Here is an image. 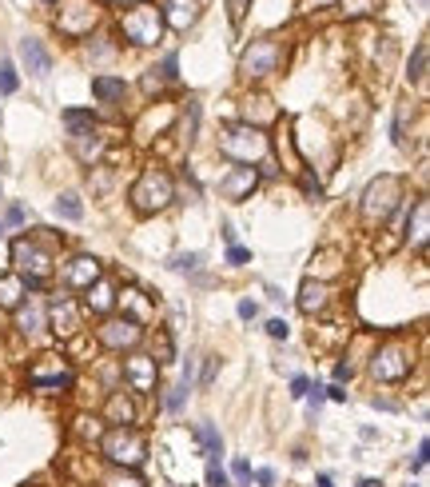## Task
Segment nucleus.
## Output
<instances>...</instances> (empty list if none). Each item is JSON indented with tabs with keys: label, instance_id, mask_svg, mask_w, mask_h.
Segmentation results:
<instances>
[{
	"label": "nucleus",
	"instance_id": "obj_46",
	"mask_svg": "<svg viewBox=\"0 0 430 487\" xmlns=\"http://www.w3.org/2000/svg\"><path fill=\"white\" fill-rule=\"evenodd\" d=\"M319 487H334V484H331V475H319Z\"/></svg>",
	"mask_w": 430,
	"mask_h": 487
},
{
	"label": "nucleus",
	"instance_id": "obj_21",
	"mask_svg": "<svg viewBox=\"0 0 430 487\" xmlns=\"http://www.w3.org/2000/svg\"><path fill=\"white\" fill-rule=\"evenodd\" d=\"M111 304H116L111 284H108V280H96L92 288H88V308H92V311H108Z\"/></svg>",
	"mask_w": 430,
	"mask_h": 487
},
{
	"label": "nucleus",
	"instance_id": "obj_26",
	"mask_svg": "<svg viewBox=\"0 0 430 487\" xmlns=\"http://www.w3.org/2000/svg\"><path fill=\"white\" fill-rule=\"evenodd\" d=\"M56 216H64V220H80L84 216V204H80L76 192H64L60 200H56Z\"/></svg>",
	"mask_w": 430,
	"mask_h": 487
},
{
	"label": "nucleus",
	"instance_id": "obj_7",
	"mask_svg": "<svg viewBox=\"0 0 430 487\" xmlns=\"http://www.w3.org/2000/svg\"><path fill=\"white\" fill-rule=\"evenodd\" d=\"M370 375L382 379V384H395V379H406L411 375V348L406 343H382L375 359H370Z\"/></svg>",
	"mask_w": 430,
	"mask_h": 487
},
{
	"label": "nucleus",
	"instance_id": "obj_43",
	"mask_svg": "<svg viewBox=\"0 0 430 487\" xmlns=\"http://www.w3.org/2000/svg\"><path fill=\"white\" fill-rule=\"evenodd\" d=\"M243 4H247V0H231V20H235V24H239V17H243Z\"/></svg>",
	"mask_w": 430,
	"mask_h": 487
},
{
	"label": "nucleus",
	"instance_id": "obj_5",
	"mask_svg": "<svg viewBox=\"0 0 430 487\" xmlns=\"http://www.w3.org/2000/svg\"><path fill=\"white\" fill-rule=\"evenodd\" d=\"M104 455H108L111 463H124V468H140L147 447H143V436L140 432H132V427H111L108 436H104Z\"/></svg>",
	"mask_w": 430,
	"mask_h": 487
},
{
	"label": "nucleus",
	"instance_id": "obj_51",
	"mask_svg": "<svg viewBox=\"0 0 430 487\" xmlns=\"http://www.w3.org/2000/svg\"><path fill=\"white\" fill-rule=\"evenodd\" d=\"M411 487H418V484H411Z\"/></svg>",
	"mask_w": 430,
	"mask_h": 487
},
{
	"label": "nucleus",
	"instance_id": "obj_9",
	"mask_svg": "<svg viewBox=\"0 0 430 487\" xmlns=\"http://www.w3.org/2000/svg\"><path fill=\"white\" fill-rule=\"evenodd\" d=\"M140 324H132V320H108V324L100 327V343L104 348H111V352H120V348H136L140 343Z\"/></svg>",
	"mask_w": 430,
	"mask_h": 487
},
{
	"label": "nucleus",
	"instance_id": "obj_14",
	"mask_svg": "<svg viewBox=\"0 0 430 487\" xmlns=\"http://www.w3.org/2000/svg\"><path fill=\"white\" fill-rule=\"evenodd\" d=\"M255 180H259L255 176V168H235V172L220 184V192L227 196V200H239V196H247L255 188Z\"/></svg>",
	"mask_w": 430,
	"mask_h": 487
},
{
	"label": "nucleus",
	"instance_id": "obj_28",
	"mask_svg": "<svg viewBox=\"0 0 430 487\" xmlns=\"http://www.w3.org/2000/svg\"><path fill=\"white\" fill-rule=\"evenodd\" d=\"M411 80H414V84H422V80H427V40H422L418 49H414V60H411Z\"/></svg>",
	"mask_w": 430,
	"mask_h": 487
},
{
	"label": "nucleus",
	"instance_id": "obj_30",
	"mask_svg": "<svg viewBox=\"0 0 430 487\" xmlns=\"http://www.w3.org/2000/svg\"><path fill=\"white\" fill-rule=\"evenodd\" d=\"M427 200H418V204H414V240L418 244H427Z\"/></svg>",
	"mask_w": 430,
	"mask_h": 487
},
{
	"label": "nucleus",
	"instance_id": "obj_20",
	"mask_svg": "<svg viewBox=\"0 0 430 487\" xmlns=\"http://www.w3.org/2000/svg\"><path fill=\"white\" fill-rule=\"evenodd\" d=\"M92 92H96L100 100L116 104V100H124L127 84H124V80H116V76H96V80H92Z\"/></svg>",
	"mask_w": 430,
	"mask_h": 487
},
{
	"label": "nucleus",
	"instance_id": "obj_2",
	"mask_svg": "<svg viewBox=\"0 0 430 487\" xmlns=\"http://www.w3.org/2000/svg\"><path fill=\"white\" fill-rule=\"evenodd\" d=\"M12 264H16V276L24 280L32 292L44 288V280L52 276V256H48L36 240H28V236L12 244Z\"/></svg>",
	"mask_w": 430,
	"mask_h": 487
},
{
	"label": "nucleus",
	"instance_id": "obj_11",
	"mask_svg": "<svg viewBox=\"0 0 430 487\" xmlns=\"http://www.w3.org/2000/svg\"><path fill=\"white\" fill-rule=\"evenodd\" d=\"M96 280H100V260H92V256H76L64 268V284L76 288V292H88Z\"/></svg>",
	"mask_w": 430,
	"mask_h": 487
},
{
	"label": "nucleus",
	"instance_id": "obj_38",
	"mask_svg": "<svg viewBox=\"0 0 430 487\" xmlns=\"http://www.w3.org/2000/svg\"><path fill=\"white\" fill-rule=\"evenodd\" d=\"M427 455H430V443L422 439V443H418V452H414V471H422V468H427Z\"/></svg>",
	"mask_w": 430,
	"mask_h": 487
},
{
	"label": "nucleus",
	"instance_id": "obj_23",
	"mask_svg": "<svg viewBox=\"0 0 430 487\" xmlns=\"http://www.w3.org/2000/svg\"><path fill=\"white\" fill-rule=\"evenodd\" d=\"M168 20H172V28H188L195 20V4L191 0H172L168 4Z\"/></svg>",
	"mask_w": 430,
	"mask_h": 487
},
{
	"label": "nucleus",
	"instance_id": "obj_34",
	"mask_svg": "<svg viewBox=\"0 0 430 487\" xmlns=\"http://www.w3.org/2000/svg\"><path fill=\"white\" fill-rule=\"evenodd\" d=\"M207 487H227V475L220 471V463H207Z\"/></svg>",
	"mask_w": 430,
	"mask_h": 487
},
{
	"label": "nucleus",
	"instance_id": "obj_19",
	"mask_svg": "<svg viewBox=\"0 0 430 487\" xmlns=\"http://www.w3.org/2000/svg\"><path fill=\"white\" fill-rule=\"evenodd\" d=\"M16 327H20V332H40V327H44V308H40V304H36V300H32V304H24V308H16Z\"/></svg>",
	"mask_w": 430,
	"mask_h": 487
},
{
	"label": "nucleus",
	"instance_id": "obj_8",
	"mask_svg": "<svg viewBox=\"0 0 430 487\" xmlns=\"http://www.w3.org/2000/svg\"><path fill=\"white\" fill-rule=\"evenodd\" d=\"M279 56H283V52H279V44H275V40H251V49L243 52L239 68H243V76L263 80V76H271V72H275Z\"/></svg>",
	"mask_w": 430,
	"mask_h": 487
},
{
	"label": "nucleus",
	"instance_id": "obj_50",
	"mask_svg": "<svg viewBox=\"0 0 430 487\" xmlns=\"http://www.w3.org/2000/svg\"><path fill=\"white\" fill-rule=\"evenodd\" d=\"M0 236H4V228H0Z\"/></svg>",
	"mask_w": 430,
	"mask_h": 487
},
{
	"label": "nucleus",
	"instance_id": "obj_17",
	"mask_svg": "<svg viewBox=\"0 0 430 487\" xmlns=\"http://www.w3.org/2000/svg\"><path fill=\"white\" fill-rule=\"evenodd\" d=\"M299 308L307 311V316H315V311L327 308V284H315V280H307L299 292Z\"/></svg>",
	"mask_w": 430,
	"mask_h": 487
},
{
	"label": "nucleus",
	"instance_id": "obj_10",
	"mask_svg": "<svg viewBox=\"0 0 430 487\" xmlns=\"http://www.w3.org/2000/svg\"><path fill=\"white\" fill-rule=\"evenodd\" d=\"M92 20H96V8L88 4V0H68V8L60 12V33L80 36V33L92 28Z\"/></svg>",
	"mask_w": 430,
	"mask_h": 487
},
{
	"label": "nucleus",
	"instance_id": "obj_32",
	"mask_svg": "<svg viewBox=\"0 0 430 487\" xmlns=\"http://www.w3.org/2000/svg\"><path fill=\"white\" fill-rule=\"evenodd\" d=\"M199 264H204V256H199V252H188V256H175L172 268H175V272H195Z\"/></svg>",
	"mask_w": 430,
	"mask_h": 487
},
{
	"label": "nucleus",
	"instance_id": "obj_45",
	"mask_svg": "<svg viewBox=\"0 0 430 487\" xmlns=\"http://www.w3.org/2000/svg\"><path fill=\"white\" fill-rule=\"evenodd\" d=\"M334 379H350V364H339L334 368Z\"/></svg>",
	"mask_w": 430,
	"mask_h": 487
},
{
	"label": "nucleus",
	"instance_id": "obj_41",
	"mask_svg": "<svg viewBox=\"0 0 430 487\" xmlns=\"http://www.w3.org/2000/svg\"><path fill=\"white\" fill-rule=\"evenodd\" d=\"M24 216H28V212L20 208V204H12V208H8V224H24Z\"/></svg>",
	"mask_w": 430,
	"mask_h": 487
},
{
	"label": "nucleus",
	"instance_id": "obj_12",
	"mask_svg": "<svg viewBox=\"0 0 430 487\" xmlns=\"http://www.w3.org/2000/svg\"><path fill=\"white\" fill-rule=\"evenodd\" d=\"M156 356H132L124 364V375H127V384L136 391H152L156 388Z\"/></svg>",
	"mask_w": 430,
	"mask_h": 487
},
{
	"label": "nucleus",
	"instance_id": "obj_24",
	"mask_svg": "<svg viewBox=\"0 0 430 487\" xmlns=\"http://www.w3.org/2000/svg\"><path fill=\"white\" fill-rule=\"evenodd\" d=\"M24 288H28V284H24L20 276L0 280V304H4V308H16V304H20V296H24Z\"/></svg>",
	"mask_w": 430,
	"mask_h": 487
},
{
	"label": "nucleus",
	"instance_id": "obj_33",
	"mask_svg": "<svg viewBox=\"0 0 430 487\" xmlns=\"http://www.w3.org/2000/svg\"><path fill=\"white\" fill-rule=\"evenodd\" d=\"M267 336H271V340H287V336H291L287 320H267Z\"/></svg>",
	"mask_w": 430,
	"mask_h": 487
},
{
	"label": "nucleus",
	"instance_id": "obj_39",
	"mask_svg": "<svg viewBox=\"0 0 430 487\" xmlns=\"http://www.w3.org/2000/svg\"><path fill=\"white\" fill-rule=\"evenodd\" d=\"M227 260H231V264H247V260H251V252H247V248H235V244H231Z\"/></svg>",
	"mask_w": 430,
	"mask_h": 487
},
{
	"label": "nucleus",
	"instance_id": "obj_27",
	"mask_svg": "<svg viewBox=\"0 0 430 487\" xmlns=\"http://www.w3.org/2000/svg\"><path fill=\"white\" fill-rule=\"evenodd\" d=\"M343 4V17H366V12H375L382 0H339Z\"/></svg>",
	"mask_w": 430,
	"mask_h": 487
},
{
	"label": "nucleus",
	"instance_id": "obj_35",
	"mask_svg": "<svg viewBox=\"0 0 430 487\" xmlns=\"http://www.w3.org/2000/svg\"><path fill=\"white\" fill-rule=\"evenodd\" d=\"M402 132H406V104H402V108H398V116H395V144L398 148H402V140H406Z\"/></svg>",
	"mask_w": 430,
	"mask_h": 487
},
{
	"label": "nucleus",
	"instance_id": "obj_36",
	"mask_svg": "<svg viewBox=\"0 0 430 487\" xmlns=\"http://www.w3.org/2000/svg\"><path fill=\"white\" fill-rule=\"evenodd\" d=\"M235 484H251V463H247V459H235Z\"/></svg>",
	"mask_w": 430,
	"mask_h": 487
},
{
	"label": "nucleus",
	"instance_id": "obj_4",
	"mask_svg": "<svg viewBox=\"0 0 430 487\" xmlns=\"http://www.w3.org/2000/svg\"><path fill=\"white\" fill-rule=\"evenodd\" d=\"M163 33V12L156 4H136L124 12V36L132 44H156Z\"/></svg>",
	"mask_w": 430,
	"mask_h": 487
},
{
	"label": "nucleus",
	"instance_id": "obj_15",
	"mask_svg": "<svg viewBox=\"0 0 430 487\" xmlns=\"http://www.w3.org/2000/svg\"><path fill=\"white\" fill-rule=\"evenodd\" d=\"M52 324H56L60 336H72V332L80 327V311L72 308V300H68V296H60V300L52 304Z\"/></svg>",
	"mask_w": 430,
	"mask_h": 487
},
{
	"label": "nucleus",
	"instance_id": "obj_49",
	"mask_svg": "<svg viewBox=\"0 0 430 487\" xmlns=\"http://www.w3.org/2000/svg\"><path fill=\"white\" fill-rule=\"evenodd\" d=\"M418 4H427V0H418Z\"/></svg>",
	"mask_w": 430,
	"mask_h": 487
},
{
	"label": "nucleus",
	"instance_id": "obj_1",
	"mask_svg": "<svg viewBox=\"0 0 430 487\" xmlns=\"http://www.w3.org/2000/svg\"><path fill=\"white\" fill-rule=\"evenodd\" d=\"M220 152L231 156L239 164H251V160H263L267 156V136L251 124H227L220 132Z\"/></svg>",
	"mask_w": 430,
	"mask_h": 487
},
{
	"label": "nucleus",
	"instance_id": "obj_42",
	"mask_svg": "<svg viewBox=\"0 0 430 487\" xmlns=\"http://www.w3.org/2000/svg\"><path fill=\"white\" fill-rule=\"evenodd\" d=\"M291 395H295V400H299V395H307V379H303V375H295V379H291Z\"/></svg>",
	"mask_w": 430,
	"mask_h": 487
},
{
	"label": "nucleus",
	"instance_id": "obj_47",
	"mask_svg": "<svg viewBox=\"0 0 430 487\" xmlns=\"http://www.w3.org/2000/svg\"><path fill=\"white\" fill-rule=\"evenodd\" d=\"M359 487H382V484H375V479H363V484H359Z\"/></svg>",
	"mask_w": 430,
	"mask_h": 487
},
{
	"label": "nucleus",
	"instance_id": "obj_48",
	"mask_svg": "<svg viewBox=\"0 0 430 487\" xmlns=\"http://www.w3.org/2000/svg\"><path fill=\"white\" fill-rule=\"evenodd\" d=\"M311 4H334V0H311Z\"/></svg>",
	"mask_w": 430,
	"mask_h": 487
},
{
	"label": "nucleus",
	"instance_id": "obj_18",
	"mask_svg": "<svg viewBox=\"0 0 430 487\" xmlns=\"http://www.w3.org/2000/svg\"><path fill=\"white\" fill-rule=\"evenodd\" d=\"M195 436H199V443H204L207 463H220V455H223V439H220V432H215V423H211V420H204L199 427H195Z\"/></svg>",
	"mask_w": 430,
	"mask_h": 487
},
{
	"label": "nucleus",
	"instance_id": "obj_13",
	"mask_svg": "<svg viewBox=\"0 0 430 487\" xmlns=\"http://www.w3.org/2000/svg\"><path fill=\"white\" fill-rule=\"evenodd\" d=\"M20 60L28 65L32 76H48V72H52V56H48V49L36 40V36H24V40H20Z\"/></svg>",
	"mask_w": 430,
	"mask_h": 487
},
{
	"label": "nucleus",
	"instance_id": "obj_40",
	"mask_svg": "<svg viewBox=\"0 0 430 487\" xmlns=\"http://www.w3.org/2000/svg\"><path fill=\"white\" fill-rule=\"evenodd\" d=\"M255 311H259L255 300H239V316H243V320H255Z\"/></svg>",
	"mask_w": 430,
	"mask_h": 487
},
{
	"label": "nucleus",
	"instance_id": "obj_31",
	"mask_svg": "<svg viewBox=\"0 0 430 487\" xmlns=\"http://www.w3.org/2000/svg\"><path fill=\"white\" fill-rule=\"evenodd\" d=\"M188 384H175L172 391H168V400H163V407H168V411H183V400H188Z\"/></svg>",
	"mask_w": 430,
	"mask_h": 487
},
{
	"label": "nucleus",
	"instance_id": "obj_16",
	"mask_svg": "<svg viewBox=\"0 0 430 487\" xmlns=\"http://www.w3.org/2000/svg\"><path fill=\"white\" fill-rule=\"evenodd\" d=\"M116 300H120V308L132 311V316H127L132 324H143V320L152 316V304H147V300H143V292H136V288H124V292L116 296Z\"/></svg>",
	"mask_w": 430,
	"mask_h": 487
},
{
	"label": "nucleus",
	"instance_id": "obj_3",
	"mask_svg": "<svg viewBox=\"0 0 430 487\" xmlns=\"http://www.w3.org/2000/svg\"><path fill=\"white\" fill-rule=\"evenodd\" d=\"M132 204H136V212H159L172 204V176L168 172H143L140 180H136V188H132Z\"/></svg>",
	"mask_w": 430,
	"mask_h": 487
},
{
	"label": "nucleus",
	"instance_id": "obj_44",
	"mask_svg": "<svg viewBox=\"0 0 430 487\" xmlns=\"http://www.w3.org/2000/svg\"><path fill=\"white\" fill-rule=\"evenodd\" d=\"M255 479H259V484H263V487H271V484H275V471H259Z\"/></svg>",
	"mask_w": 430,
	"mask_h": 487
},
{
	"label": "nucleus",
	"instance_id": "obj_6",
	"mask_svg": "<svg viewBox=\"0 0 430 487\" xmlns=\"http://www.w3.org/2000/svg\"><path fill=\"white\" fill-rule=\"evenodd\" d=\"M398 200H402V184H398L395 176H379L370 188H366V196H363V212H366V220L375 224V220H386L391 212L398 208Z\"/></svg>",
	"mask_w": 430,
	"mask_h": 487
},
{
	"label": "nucleus",
	"instance_id": "obj_37",
	"mask_svg": "<svg viewBox=\"0 0 430 487\" xmlns=\"http://www.w3.org/2000/svg\"><path fill=\"white\" fill-rule=\"evenodd\" d=\"M108 487H143V479H136V475H127V479L124 475H111Z\"/></svg>",
	"mask_w": 430,
	"mask_h": 487
},
{
	"label": "nucleus",
	"instance_id": "obj_25",
	"mask_svg": "<svg viewBox=\"0 0 430 487\" xmlns=\"http://www.w3.org/2000/svg\"><path fill=\"white\" fill-rule=\"evenodd\" d=\"M132 416H136L132 400H124V395H111V400H108V420H116V423H132Z\"/></svg>",
	"mask_w": 430,
	"mask_h": 487
},
{
	"label": "nucleus",
	"instance_id": "obj_22",
	"mask_svg": "<svg viewBox=\"0 0 430 487\" xmlns=\"http://www.w3.org/2000/svg\"><path fill=\"white\" fill-rule=\"evenodd\" d=\"M28 384H32V388H68V384H72V372H68V368H56L52 375H48V372H32Z\"/></svg>",
	"mask_w": 430,
	"mask_h": 487
},
{
	"label": "nucleus",
	"instance_id": "obj_29",
	"mask_svg": "<svg viewBox=\"0 0 430 487\" xmlns=\"http://www.w3.org/2000/svg\"><path fill=\"white\" fill-rule=\"evenodd\" d=\"M16 68H12V60H8V56H4V60H0V92H4V96H12L16 92Z\"/></svg>",
	"mask_w": 430,
	"mask_h": 487
}]
</instances>
